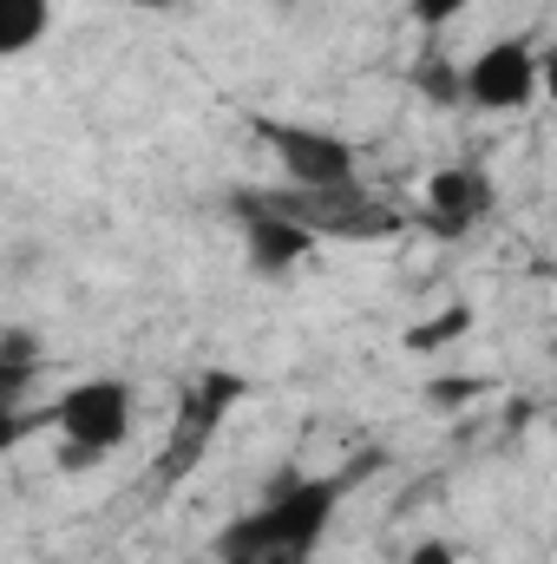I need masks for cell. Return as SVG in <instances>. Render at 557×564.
Listing matches in <instances>:
<instances>
[{
    "label": "cell",
    "instance_id": "cell-2",
    "mask_svg": "<svg viewBox=\"0 0 557 564\" xmlns=\"http://www.w3.org/2000/svg\"><path fill=\"white\" fill-rule=\"evenodd\" d=\"M40 421L59 433V466H99V459H112L125 440H132V426H139V394H132V381H119V375H92V381H73L59 401H46V414Z\"/></svg>",
    "mask_w": 557,
    "mask_h": 564
},
{
    "label": "cell",
    "instance_id": "cell-3",
    "mask_svg": "<svg viewBox=\"0 0 557 564\" xmlns=\"http://www.w3.org/2000/svg\"><path fill=\"white\" fill-rule=\"evenodd\" d=\"M256 204H270L282 217H295L302 230H315L321 243H374L401 230V210L381 204L368 184H335V191H302V184H243Z\"/></svg>",
    "mask_w": 557,
    "mask_h": 564
},
{
    "label": "cell",
    "instance_id": "cell-15",
    "mask_svg": "<svg viewBox=\"0 0 557 564\" xmlns=\"http://www.w3.org/2000/svg\"><path fill=\"white\" fill-rule=\"evenodd\" d=\"M545 99H557V46H545Z\"/></svg>",
    "mask_w": 557,
    "mask_h": 564
},
{
    "label": "cell",
    "instance_id": "cell-13",
    "mask_svg": "<svg viewBox=\"0 0 557 564\" xmlns=\"http://www.w3.org/2000/svg\"><path fill=\"white\" fill-rule=\"evenodd\" d=\"M466 322H472V308H452L446 322H414L407 348H446V341H452V328H466Z\"/></svg>",
    "mask_w": 557,
    "mask_h": 564
},
{
    "label": "cell",
    "instance_id": "cell-7",
    "mask_svg": "<svg viewBox=\"0 0 557 564\" xmlns=\"http://www.w3.org/2000/svg\"><path fill=\"white\" fill-rule=\"evenodd\" d=\"M499 210V184L485 164H439L426 184H419V224L433 237H466L479 230L485 217Z\"/></svg>",
    "mask_w": 557,
    "mask_h": 564
},
{
    "label": "cell",
    "instance_id": "cell-8",
    "mask_svg": "<svg viewBox=\"0 0 557 564\" xmlns=\"http://www.w3.org/2000/svg\"><path fill=\"white\" fill-rule=\"evenodd\" d=\"M230 210H237V230H243V257H250V270H263V276H288V270H302V263L321 250L315 230H302L295 217H282L270 204H256L250 191H237Z\"/></svg>",
    "mask_w": 557,
    "mask_h": 564
},
{
    "label": "cell",
    "instance_id": "cell-10",
    "mask_svg": "<svg viewBox=\"0 0 557 564\" xmlns=\"http://www.w3.org/2000/svg\"><path fill=\"white\" fill-rule=\"evenodd\" d=\"M33 375H40V341H33L26 328H7V335H0V401H7L13 421H20V401H26Z\"/></svg>",
    "mask_w": 557,
    "mask_h": 564
},
{
    "label": "cell",
    "instance_id": "cell-16",
    "mask_svg": "<svg viewBox=\"0 0 557 564\" xmlns=\"http://www.w3.org/2000/svg\"><path fill=\"white\" fill-rule=\"evenodd\" d=\"M125 7H139V13H171L177 0H125Z\"/></svg>",
    "mask_w": 557,
    "mask_h": 564
},
{
    "label": "cell",
    "instance_id": "cell-14",
    "mask_svg": "<svg viewBox=\"0 0 557 564\" xmlns=\"http://www.w3.org/2000/svg\"><path fill=\"white\" fill-rule=\"evenodd\" d=\"M407 564H459V558H452V545L426 539V545H414V558H407Z\"/></svg>",
    "mask_w": 557,
    "mask_h": 564
},
{
    "label": "cell",
    "instance_id": "cell-5",
    "mask_svg": "<svg viewBox=\"0 0 557 564\" xmlns=\"http://www.w3.org/2000/svg\"><path fill=\"white\" fill-rule=\"evenodd\" d=\"M237 401H243V375H230V368L197 375V381L184 388V401H177L171 440H164V446H157V459H151V486H177V479H190V473H197V459L210 453V440H217L223 414H230Z\"/></svg>",
    "mask_w": 557,
    "mask_h": 564
},
{
    "label": "cell",
    "instance_id": "cell-12",
    "mask_svg": "<svg viewBox=\"0 0 557 564\" xmlns=\"http://www.w3.org/2000/svg\"><path fill=\"white\" fill-rule=\"evenodd\" d=\"M466 7H472V0H407V13H414L426 33H446V26H452Z\"/></svg>",
    "mask_w": 557,
    "mask_h": 564
},
{
    "label": "cell",
    "instance_id": "cell-9",
    "mask_svg": "<svg viewBox=\"0 0 557 564\" xmlns=\"http://www.w3.org/2000/svg\"><path fill=\"white\" fill-rule=\"evenodd\" d=\"M53 33V0H0V59H26Z\"/></svg>",
    "mask_w": 557,
    "mask_h": 564
},
{
    "label": "cell",
    "instance_id": "cell-4",
    "mask_svg": "<svg viewBox=\"0 0 557 564\" xmlns=\"http://www.w3.org/2000/svg\"><path fill=\"white\" fill-rule=\"evenodd\" d=\"M256 144L276 158L282 184H302V191L368 184V177H361V144L341 139L335 126H308V119H256Z\"/></svg>",
    "mask_w": 557,
    "mask_h": 564
},
{
    "label": "cell",
    "instance_id": "cell-6",
    "mask_svg": "<svg viewBox=\"0 0 557 564\" xmlns=\"http://www.w3.org/2000/svg\"><path fill=\"white\" fill-rule=\"evenodd\" d=\"M459 99L472 112H532L545 99V46L492 40L459 66Z\"/></svg>",
    "mask_w": 557,
    "mask_h": 564
},
{
    "label": "cell",
    "instance_id": "cell-11",
    "mask_svg": "<svg viewBox=\"0 0 557 564\" xmlns=\"http://www.w3.org/2000/svg\"><path fill=\"white\" fill-rule=\"evenodd\" d=\"M414 86H426L433 99H452V106H466V99H459V73H452L446 59H426V66H414Z\"/></svg>",
    "mask_w": 557,
    "mask_h": 564
},
{
    "label": "cell",
    "instance_id": "cell-1",
    "mask_svg": "<svg viewBox=\"0 0 557 564\" xmlns=\"http://www.w3.org/2000/svg\"><path fill=\"white\" fill-rule=\"evenodd\" d=\"M348 486L354 473H302V466L276 473L270 492L210 539V564H315Z\"/></svg>",
    "mask_w": 557,
    "mask_h": 564
}]
</instances>
